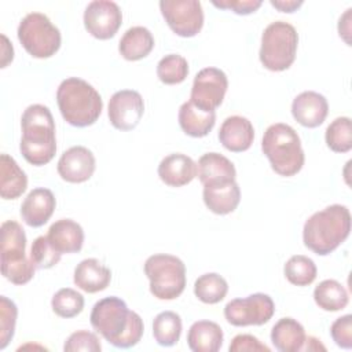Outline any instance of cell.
<instances>
[{"label":"cell","instance_id":"obj_21","mask_svg":"<svg viewBox=\"0 0 352 352\" xmlns=\"http://www.w3.org/2000/svg\"><path fill=\"white\" fill-rule=\"evenodd\" d=\"M51 245L60 253H78L84 243L82 227L72 219H60L51 224L47 234Z\"/></svg>","mask_w":352,"mask_h":352},{"label":"cell","instance_id":"obj_12","mask_svg":"<svg viewBox=\"0 0 352 352\" xmlns=\"http://www.w3.org/2000/svg\"><path fill=\"white\" fill-rule=\"evenodd\" d=\"M228 78L217 67H205L197 73L192 81L190 100L205 111H214L226 96Z\"/></svg>","mask_w":352,"mask_h":352},{"label":"cell","instance_id":"obj_32","mask_svg":"<svg viewBox=\"0 0 352 352\" xmlns=\"http://www.w3.org/2000/svg\"><path fill=\"white\" fill-rule=\"evenodd\" d=\"M283 272L292 285L308 286L316 279L318 268L312 258L302 254H294L286 261Z\"/></svg>","mask_w":352,"mask_h":352},{"label":"cell","instance_id":"obj_5","mask_svg":"<svg viewBox=\"0 0 352 352\" xmlns=\"http://www.w3.org/2000/svg\"><path fill=\"white\" fill-rule=\"evenodd\" d=\"M261 150L268 158L272 170L279 176H294L301 170L305 161L298 133L283 122L272 124L265 129Z\"/></svg>","mask_w":352,"mask_h":352},{"label":"cell","instance_id":"obj_42","mask_svg":"<svg viewBox=\"0 0 352 352\" xmlns=\"http://www.w3.org/2000/svg\"><path fill=\"white\" fill-rule=\"evenodd\" d=\"M272 7L279 10L280 12H294L302 6V0H271Z\"/></svg>","mask_w":352,"mask_h":352},{"label":"cell","instance_id":"obj_8","mask_svg":"<svg viewBox=\"0 0 352 352\" xmlns=\"http://www.w3.org/2000/svg\"><path fill=\"white\" fill-rule=\"evenodd\" d=\"M150 292L158 300H175L186 287V265L172 254H153L144 263Z\"/></svg>","mask_w":352,"mask_h":352},{"label":"cell","instance_id":"obj_11","mask_svg":"<svg viewBox=\"0 0 352 352\" xmlns=\"http://www.w3.org/2000/svg\"><path fill=\"white\" fill-rule=\"evenodd\" d=\"M161 14L173 33L194 37L204 26V11L198 0H161Z\"/></svg>","mask_w":352,"mask_h":352},{"label":"cell","instance_id":"obj_40","mask_svg":"<svg viewBox=\"0 0 352 352\" xmlns=\"http://www.w3.org/2000/svg\"><path fill=\"white\" fill-rule=\"evenodd\" d=\"M212 4L217 8L223 10H231L232 12L238 15H249L254 11H257L263 1L261 0H212Z\"/></svg>","mask_w":352,"mask_h":352},{"label":"cell","instance_id":"obj_28","mask_svg":"<svg viewBox=\"0 0 352 352\" xmlns=\"http://www.w3.org/2000/svg\"><path fill=\"white\" fill-rule=\"evenodd\" d=\"M202 198L210 212L216 214H228L239 205L241 188L236 182L224 186L204 187Z\"/></svg>","mask_w":352,"mask_h":352},{"label":"cell","instance_id":"obj_24","mask_svg":"<svg viewBox=\"0 0 352 352\" xmlns=\"http://www.w3.org/2000/svg\"><path fill=\"white\" fill-rule=\"evenodd\" d=\"M223 330L212 320H198L187 333V344L192 352H217L223 345Z\"/></svg>","mask_w":352,"mask_h":352},{"label":"cell","instance_id":"obj_19","mask_svg":"<svg viewBox=\"0 0 352 352\" xmlns=\"http://www.w3.org/2000/svg\"><path fill=\"white\" fill-rule=\"evenodd\" d=\"M254 139L253 124L242 116L227 117L220 129L219 140L220 143L232 153H242L250 148Z\"/></svg>","mask_w":352,"mask_h":352},{"label":"cell","instance_id":"obj_31","mask_svg":"<svg viewBox=\"0 0 352 352\" xmlns=\"http://www.w3.org/2000/svg\"><path fill=\"white\" fill-rule=\"evenodd\" d=\"M227 292H228L227 280L216 272L204 274L194 283L195 297L205 304L220 302L227 296Z\"/></svg>","mask_w":352,"mask_h":352},{"label":"cell","instance_id":"obj_30","mask_svg":"<svg viewBox=\"0 0 352 352\" xmlns=\"http://www.w3.org/2000/svg\"><path fill=\"white\" fill-rule=\"evenodd\" d=\"M182 319L173 311L160 312L153 322V336L158 345L172 346L180 340Z\"/></svg>","mask_w":352,"mask_h":352},{"label":"cell","instance_id":"obj_15","mask_svg":"<svg viewBox=\"0 0 352 352\" xmlns=\"http://www.w3.org/2000/svg\"><path fill=\"white\" fill-rule=\"evenodd\" d=\"M96 161L91 150L84 146L67 148L58 161V175L67 183H84L91 179Z\"/></svg>","mask_w":352,"mask_h":352},{"label":"cell","instance_id":"obj_1","mask_svg":"<svg viewBox=\"0 0 352 352\" xmlns=\"http://www.w3.org/2000/svg\"><path fill=\"white\" fill-rule=\"evenodd\" d=\"M89 320L94 330L116 348L135 346L144 331L140 315L129 311L126 302L116 296L99 300L91 311Z\"/></svg>","mask_w":352,"mask_h":352},{"label":"cell","instance_id":"obj_9","mask_svg":"<svg viewBox=\"0 0 352 352\" xmlns=\"http://www.w3.org/2000/svg\"><path fill=\"white\" fill-rule=\"evenodd\" d=\"M16 34L25 51L37 59L51 58L62 43L59 29L41 12L28 14L19 22Z\"/></svg>","mask_w":352,"mask_h":352},{"label":"cell","instance_id":"obj_41","mask_svg":"<svg viewBox=\"0 0 352 352\" xmlns=\"http://www.w3.org/2000/svg\"><path fill=\"white\" fill-rule=\"evenodd\" d=\"M230 352H256V351H261V352H270V348L263 344L257 337L252 336V334H238L231 340V344L228 346Z\"/></svg>","mask_w":352,"mask_h":352},{"label":"cell","instance_id":"obj_10","mask_svg":"<svg viewBox=\"0 0 352 352\" xmlns=\"http://www.w3.org/2000/svg\"><path fill=\"white\" fill-rule=\"evenodd\" d=\"M275 304L268 294L254 293L245 298H234L224 307L226 320L236 327L261 326L271 320Z\"/></svg>","mask_w":352,"mask_h":352},{"label":"cell","instance_id":"obj_33","mask_svg":"<svg viewBox=\"0 0 352 352\" xmlns=\"http://www.w3.org/2000/svg\"><path fill=\"white\" fill-rule=\"evenodd\" d=\"M327 147L334 153H348L352 148V124L349 117H337L326 128Z\"/></svg>","mask_w":352,"mask_h":352},{"label":"cell","instance_id":"obj_29","mask_svg":"<svg viewBox=\"0 0 352 352\" xmlns=\"http://www.w3.org/2000/svg\"><path fill=\"white\" fill-rule=\"evenodd\" d=\"M314 300L319 308L327 312L341 311L348 305L346 289L336 279L322 280L314 290Z\"/></svg>","mask_w":352,"mask_h":352},{"label":"cell","instance_id":"obj_4","mask_svg":"<svg viewBox=\"0 0 352 352\" xmlns=\"http://www.w3.org/2000/svg\"><path fill=\"white\" fill-rule=\"evenodd\" d=\"M56 103L63 120L77 128L95 124L103 110V100L99 92L78 77H69L59 84Z\"/></svg>","mask_w":352,"mask_h":352},{"label":"cell","instance_id":"obj_3","mask_svg":"<svg viewBox=\"0 0 352 352\" xmlns=\"http://www.w3.org/2000/svg\"><path fill=\"white\" fill-rule=\"evenodd\" d=\"M349 209L334 204L308 217L302 228V241L318 256H327L349 236Z\"/></svg>","mask_w":352,"mask_h":352},{"label":"cell","instance_id":"obj_25","mask_svg":"<svg viewBox=\"0 0 352 352\" xmlns=\"http://www.w3.org/2000/svg\"><path fill=\"white\" fill-rule=\"evenodd\" d=\"M305 338L307 334L302 324L293 318L279 319L271 330V341L280 352L302 351Z\"/></svg>","mask_w":352,"mask_h":352},{"label":"cell","instance_id":"obj_17","mask_svg":"<svg viewBox=\"0 0 352 352\" xmlns=\"http://www.w3.org/2000/svg\"><path fill=\"white\" fill-rule=\"evenodd\" d=\"M197 176L204 187L224 186L235 182L236 170L234 164L219 153L204 154L197 164Z\"/></svg>","mask_w":352,"mask_h":352},{"label":"cell","instance_id":"obj_26","mask_svg":"<svg viewBox=\"0 0 352 352\" xmlns=\"http://www.w3.org/2000/svg\"><path fill=\"white\" fill-rule=\"evenodd\" d=\"M28 187V176L16 161L8 155H0V195L3 199L19 198Z\"/></svg>","mask_w":352,"mask_h":352},{"label":"cell","instance_id":"obj_7","mask_svg":"<svg viewBox=\"0 0 352 352\" xmlns=\"http://www.w3.org/2000/svg\"><path fill=\"white\" fill-rule=\"evenodd\" d=\"M297 47L298 34L294 26L285 21H275L263 32L260 62L271 72H283L293 65Z\"/></svg>","mask_w":352,"mask_h":352},{"label":"cell","instance_id":"obj_37","mask_svg":"<svg viewBox=\"0 0 352 352\" xmlns=\"http://www.w3.org/2000/svg\"><path fill=\"white\" fill-rule=\"evenodd\" d=\"M18 308L6 296L0 297V349H4L14 337Z\"/></svg>","mask_w":352,"mask_h":352},{"label":"cell","instance_id":"obj_6","mask_svg":"<svg viewBox=\"0 0 352 352\" xmlns=\"http://www.w3.org/2000/svg\"><path fill=\"white\" fill-rule=\"evenodd\" d=\"M1 274L14 285L28 283L36 271V265L26 257V234L19 223L7 220L0 228Z\"/></svg>","mask_w":352,"mask_h":352},{"label":"cell","instance_id":"obj_22","mask_svg":"<svg viewBox=\"0 0 352 352\" xmlns=\"http://www.w3.org/2000/svg\"><path fill=\"white\" fill-rule=\"evenodd\" d=\"M73 280L78 289L87 293H98L110 285L111 271L96 258H85L74 268Z\"/></svg>","mask_w":352,"mask_h":352},{"label":"cell","instance_id":"obj_18","mask_svg":"<svg viewBox=\"0 0 352 352\" xmlns=\"http://www.w3.org/2000/svg\"><path fill=\"white\" fill-rule=\"evenodd\" d=\"M56 206V199L51 190L44 187L33 188L21 205L22 220L29 227H41L52 216Z\"/></svg>","mask_w":352,"mask_h":352},{"label":"cell","instance_id":"obj_23","mask_svg":"<svg viewBox=\"0 0 352 352\" xmlns=\"http://www.w3.org/2000/svg\"><path fill=\"white\" fill-rule=\"evenodd\" d=\"M179 125L191 138H204L214 126L216 111H205L191 100L184 102L179 109Z\"/></svg>","mask_w":352,"mask_h":352},{"label":"cell","instance_id":"obj_13","mask_svg":"<svg viewBox=\"0 0 352 352\" xmlns=\"http://www.w3.org/2000/svg\"><path fill=\"white\" fill-rule=\"evenodd\" d=\"M122 23V12L117 3L110 0H94L84 11V26L98 40H109L116 36Z\"/></svg>","mask_w":352,"mask_h":352},{"label":"cell","instance_id":"obj_16","mask_svg":"<svg viewBox=\"0 0 352 352\" xmlns=\"http://www.w3.org/2000/svg\"><path fill=\"white\" fill-rule=\"evenodd\" d=\"M327 113V99L319 92L304 91L293 99L292 114L294 120L305 128H316L322 125Z\"/></svg>","mask_w":352,"mask_h":352},{"label":"cell","instance_id":"obj_20","mask_svg":"<svg viewBox=\"0 0 352 352\" xmlns=\"http://www.w3.org/2000/svg\"><path fill=\"white\" fill-rule=\"evenodd\" d=\"M197 164L182 153H173L161 160L158 165L160 179L169 187H183L197 177Z\"/></svg>","mask_w":352,"mask_h":352},{"label":"cell","instance_id":"obj_14","mask_svg":"<svg viewBox=\"0 0 352 352\" xmlns=\"http://www.w3.org/2000/svg\"><path fill=\"white\" fill-rule=\"evenodd\" d=\"M144 113L142 95L133 89H121L113 94L109 100L107 116L110 124L118 131L136 128Z\"/></svg>","mask_w":352,"mask_h":352},{"label":"cell","instance_id":"obj_35","mask_svg":"<svg viewBox=\"0 0 352 352\" xmlns=\"http://www.w3.org/2000/svg\"><path fill=\"white\" fill-rule=\"evenodd\" d=\"M51 307L58 316L70 319L81 314L84 309V297L72 287H62L54 294Z\"/></svg>","mask_w":352,"mask_h":352},{"label":"cell","instance_id":"obj_43","mask_svg":"<svg viewBox=\"0 0 352 352\" xmlns=\"http://www.w3.org/2000/svg\"><path fill=\"white\" fill-rule=\"evenodd\" d=\"M351 8H348L346 10V12L340 18V21H338V33H340V37H342L344 40H345V43L349 45V38H348V36H349V32H351V29H349V26H351Z\"/></svg>","mask_w":352,"mask_h":352},{"label":"cell","instance_id":"obj_2","mask_svg":"<svg viewBox=\"0 0 352 352\" xmlns=\"http://www.w3.org/2000/svg\"><path fill=\"white\" fill-rule=\"evenodd\" d=\"M19 150L23 158L34 166L48 164L56 153L55 121L50 109L38 103L28 106L22 114Z\"/></svg>","mask_w":352,"mask_h":352},{"label":"cell","instance_id":"obj_34","mask_svg":"<svg viewBox=\"0 0 352 352\" xmlns=\"http://www.w3.org/2000/svg\"><path fill=\"white\" fill-rule=\"evenodd\" d=\"M188 76L187 59L179 54L165 55L157 65V77L166 85L183 82Z\"/></svg>","mask_w":352,"mask_h":352},{"label":"cell","instance_id":"obj_39","mask_svg":"<svg viewBox=\"0 0 352 352\" xmlns=\"http://www.w3.org/2000/svg\"><path fill=\"white\" fill-rule=\"evenodd\" d=\"M330 336L336 345L344 349L352 348V315H344L336 319L330 327Z\"/></svg>","mask_w":352,"mask_h":352},{"label":"cell","instance_id":"obj_27","mask_svg":"<svg viewBox=\"0 0 352 352\" xmlns=\"http://www.w3.org/2000/svg\"><path fill=\"white\" fill-rule=\"evenodd\" d=\"M154 48V37L144 26H132L121 37L118 51L126 60H140Z\"/></svg>","mask_w":352,"mask_h":352},{"label":"cell","instance_id":"obj_36","mask_svg":"<svg viewBox=\"0 0 352 352\" xmlns=\"http://www.w3.org/2000/svg\"><path fill=\"white\" fill-rule=\"evenodd\" d=\"M60 253L51 245L47 236H37L30 248V260L38 270H48L60 260Z\"/></svg>","mask_w":352,"mask_h":352},{"label":"cell","instance_id":"obj_44","mask_svg":"<svg viewBox=\"0 0 352 352\" xmlns=\"http://www.w3.org/2000/svg\"><path fill=\"white\" fill-rule=\"evenodd\" d=\"M1 40H3V55H1V67H6L10 62H12L14 59V48L12 44H10L8 38L1 34Z\"/></svg>","mask_w":352,"mask_h":352},{"label":"cell","instance_id":"obj_38","mask_svg":"<svg viewBox=\"0 0 352 352\" xmlns=\"http://www.w3.org/2000/svg\"><path fill=\"white\" fill-rule=\"evenodd\" d=\"M100 349H102V345L98 336L88 330H78L72 333L63 345L65 352H78V351L99 352Z\"/></svg>","mask_w":352,"mask_h":352}]
</instances>
